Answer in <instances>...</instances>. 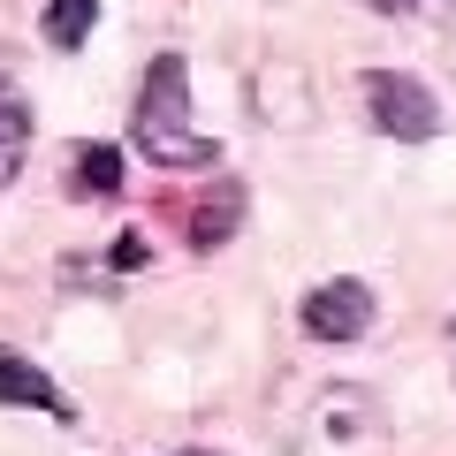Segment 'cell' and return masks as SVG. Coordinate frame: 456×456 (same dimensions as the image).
<instances>
[{"label": "cell", "mask_w": 456, "mask_h": 456, "mask_svg": "<svg viewBox=\"0 0 456 456\" xmlns=\"http://www.w3.org/2000/svg\"><path fill=\"white\" fill-rule=\"evenodd\" d=\"M137 152H152V167H191V175H213L221 167V137L191 130V61L183 53H160L137 84Z\"/></svg>", "instance_id": "obj_1"}, {"label": "cell", "mask_w": 456, "mask_h": 456, "mask_svg": "<svg viewBox=\"0 0 456 456\" xmlns=\"http://www.w3.org/2000/svg\"><path fill=\"white\" fill-rule=\"evenodd\" d=\"M365 114H373V130L395 137V145H426V137L441 130V107L434 92H426L419 77H403V69H365Z\"/></svg>", "instance_id": "obj_2"}, {"label": "cell", "mask_w": 456, "mask_h": 456, "mask_svg": "<svg viewBox=\"0 0 456 456\" xmlns=\"http://www.w3.org/2000/svg\"><path fill=\"white\" fill-rule=\"evenodd\" d=\"M160 213L191 228L198 251H213V244H228V236H236V221H244V183H236V175H213L198 198H167Z\"/></svg>", "instance_id": "obj_3"}, {"label": "cell", "mask_w": 456, "mask_h": 456, "mask_svg": "<svg viewBox=\"0 0 456 456\" xmlns=\"http://www.w3.org/2000/svg\"><path fill=\"white\" fill-rule=\"evenodd\" d=\"M365 327H373V289L365 281H320V289L305 297V335L312 342H358Z\"/></svg>", "instance_id": "obj_4"}, {"label": "cell", "mask_w": 456, "mask_h": 456, "mask_svg": "<svg viewBox=\"0 0 456 456\" xmlns=\"http://www.w3.org/2000/svg\"><path fill=\"white\" fill-rule=\"evenodd\" d=\"M251 99H259V122H281V130H305V122H312L297 61H266L259 77H251Z\"/></svg>", "instance_id": "obj_5"}, {"label": "cell", "mask_w": 456, "mask_h": 456, "mask_svg": "<svg viewBox=\"0 0 456 456\" xmlns=\"http://www.w3.org/2000/svg\"><path fill=\"white\" fill-rule=\"evenodd\" d=\"M0 403H23V411H46V419H77V411H69V395L53 388V380L38 373L31 358H16V350H0Z\"/></svg>", "instance_id": "obj_6"}, {"label": "cell", "mask_w": 456, "mask_h": 456, "mask_svg": "<svg viewBox=\"0 0 456 456\" xmlns=\"http://www.w3.org/2000/svg\"><path fill=\"white\" fill-rule=\"evenodd\" d=\"M23 152H31V99L16 92V77H0V191L16 183Z\"/></svg>", "instance_id": "obj_7"}, {"label": "cell", "mask_w": 456, "mask_h": 456, "mask_svg": "<svg viewBox=\"0 0 456 456\" xmlns=\"http://www.w3.org/2000/svg\"><path fill=\"white\" fill-rule=\"evenodd\" d=\"M69 191L77 198H114L122 191V152L114 145H77L69 152Z\"/></svg>", "instance_id": "obj_8"}, {"label": "cell", "mask_w": 456, "mask_h": 456, "mask_svg": "<svg viewBox=\"0 0 456 456\" xmlns=\"http://www.w3.org/2000/svg\"><path fill=\"white\" fill-rule=\"evenodd\" d=\"M92 23H99V0H46V46L77 53L92 38Z\"/></svg>", "instance_id": "obj_9"}, {"label": "cell", "mask_w": 456, "mask_h": 456, "mask_svg": "<svg viewBox=\"0 0 456 456\" xmlns=\"http://www.w3.org/2000/svg\"><path fill=\"white\" fill-rule=\"evenodd\" d=\"M114 266H145V236H122L114 244Z\"/></svg>", "instance_id": "obj_10"}, {"label": "cell", "mask_w": 456, "mask_h": 456, "mask_svg": "<svg viewBox=\"0 0 456 456\" xmlns=\"http://www.w3.org/2000/svg\"><path fill=\"white\" fill-rule=\"evenodd\" d=\"M373 8H426V0H373Z\"/></svg>", "instance_id": "obj_11"}, {"label": "cell", "mask_w": 456, "mask_h": 456, "mask_svg": "<svg viewBox=\"0 0 456 456\" xmlns=\"http://www.w3.org/2000/svg\"><path fill=\"white\" fill-rule=\"evenodd\" d=\"M449 61H456V23H449Z\"/></svg>", "instance_id": "obj_12"}]
</instances>
